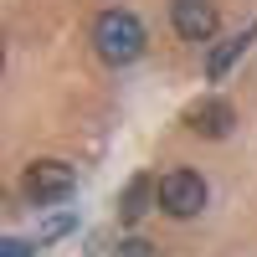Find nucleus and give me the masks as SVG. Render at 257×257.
<instances>
[{
  "instance_id": "8",
  "label": "nucleus",
  "mask_w": 257,
  "mask_h": 257,
  "mask_svg": "<svg viewBox=\"0 0 257 257\" xmlns=\"http://www.w3.org/2000/svg\"><path fill=\"white\" fill-rule=\"evenodd\" d=\"M118 257H160V252H155V247H149L144 237H128V242L118 247Z\"/></svg>"
},
{
  "instance_id": "5",
  "label": "nucleus",
  "mask_w": 257,
  "mask_h": 257,
  "mask_svg": "<svg viewBox=\"0 0 257 257\" xmlns=\"http://www.w3.org/2000/svg\"><path fill=\"white\" fill-rule=\"evenodd\" d=\"M185 123L196 128L201 139H226L231 128H237V113H231V103H221V98H206V103H196V108L185 113Z\"/></svg>"
},
{
  "instance_id": "1",
  "label": "nucleus",
  "mask_w": 257,
  "mask_h": 257,
  "mask_svg": "<svg viewBox=\"0 0 257 257\" xmlns=\"http://www.w3.org/2000/svg\"><path fill=\"white\" fill-rule=\"evenodd\" d=\"M93 47H98L103 62L123 67V62H134L144 52V21L134 11H103L98 26H93Z\"/></svg>"
},
{
  "instance_id": "3",
  "label": "nucleus",
  "mask_w": 257,
  "mask_h": 257,
  "mask_svg": "<svg viewBox=\"0 0 257 257\" xmlns=\"http://www.w3.org/2000/svg\"><path fill=\"white\" fill-rule=\"evenodd\" d=\"M160 211L165 216H175V221H190V216H201L206 211V180L196 175V170H170V175L160 180Z\"/></svg>"
},
{
  "instance_id": "7",
  "label": "nucleus",
  "mask_w": 257,
  "mask_h": 257,
  "mask_svg": "<svg viewBox=\"0 0 257 257\" xmlns=\"http://www.w3.org/2000/svg\"><path fill=\"white\" fill-rule=\"evenodd\" d=\"M149 196H160V185L149 180V175H134V180H128V190H123V201H118V211H123V221H139V216H144V206H149Z\"/></svg>"
},
{
  "instance_id": "4",
  "label": "nucleus",
  "mask_w": 257,
  "mask_h": 257,
  "mask_svg": "<svg viewBox=\"0 0 257 257\" xmlns=\"http://www.w3.org/2000/svg\"><path fill=\"white\" fill-rule=\"evenodd\" d=\"M170 21L185 41H211L216 36V6L211 0H175L170 6Z\"/></svg>"
},
{
  "instance_id": "2",
  "label": "nucleus",
  "mask_w": 257,
  "mask_h": 257,
  "mask_svg": "<svg viewBox=\"0 0 257 257\" xmlns=\"http://www.w3.org/2000/svg\"><path fill=\"white\" fill-rule=\"evenodd\" d=\"M21 190H26V201H36V206L67 201L77 190V170L67 160H36V165H26V175H21Z\"/></svg>"
},
{
  "instance_id": "9",
  "label": "nucleus",
  "mask_w": 257,
  "mask_h": 257,
  "mask_svg": "<svg viewBox=\"0 0 257 257\" xmlns=\"http://www.w3.org/2000/svg\"><path fill=\"white\" fill-rule=\"evenodd\" d=\"M0 257H31V242H21V237H6V242H0Z\"/></svg>"
},
{
  "instance_id": "6",
  "label": "nucleus",
  "mask_w": 257,
  "mask_h": 257,
  "mask_svg": "<svg viewBox=\"0 0 257 257\" xmlns=\"http://www.w3.org/2000/svg\"><path fill=\"white\" fill-rule=\"evenodd\" d=\"M247 47H252V31H237V36H226L221 47L206 57V77H226V67H231V62H237Z\"/></svg>"
}]
</instances>
